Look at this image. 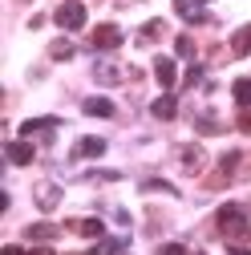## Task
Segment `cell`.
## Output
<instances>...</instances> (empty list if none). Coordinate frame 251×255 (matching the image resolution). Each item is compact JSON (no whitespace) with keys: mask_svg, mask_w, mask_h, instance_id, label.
Here are the masks:
<instances>
[{"mask_svg":"<svg viewBox=\"0 0 251 255\" xmlns=\"http://www.w3.org/2000/svg\"><path fill=\"white\" fill-rule=\"evenodd\" d=\"M89 118H114V102L110 98H85V106H81Z\"/></svg>","mask_w":251,"mask_h":255,"instance_id":"8992f818","label":"cell"},{"mask_svg":"<svg viewBox=\"0 0 251 255\" xmlns=\"http://www.w3.org/2000/svg\"><path fill=\"white\" fill-rule=\"evenodd\" d=\"M195 126H199V134H219V130H223V126H219L215 118H199Z\"/></svg>","mask_w":251,"mask_h":255,"instance_id":"ffe728a7","label":"cell"},{"mask_svg":"<svg viewBox=\"0 0 251 255\" xmlns=\"http://www.w3.org/2000/svg\"><path fill=\"white\" fill-rule=\"evenodd\" d=\"M53 126H57V118H28V122L20 126V134H24V138H33V134H49Z\"/></svg>","mask_w":251,"mask_h":255,"instance_id":"9c48e42d","label":"cell"},{"mask_svg":"<svg viewBox=\"0 0 251 255\" xmlns=\"http://www.w3.org/2000/svg\"><path fill=\"white\" fill-rule=\"evenodd\" d=\"M158 255H186V247H182V243H166Z\"/></svg>","mask_w":251,"mask_h":255,"instance_id":"603a6c76","label":"cell"},{"mask_svg":"<svg viewBox=\"0 0 251 255\" xmlns=\"http://www.w3.org/2000/svg\"><path fill=\"white\" fill-rule=\"evenodd\" d=\"M199 81H203V69H199V65H195V69H191V73H186V85H199Z\"/></svg>","mask_w":251,"mask_h":255,"instance_id":"d4e9b609","label":"cell"},{"mask_svg":"<svg viewBox=\"0 0 251 255\" xmlns=\"http://www.w3.org/2000/svg\"><path fill=\"white\" fill-rule=\"evenodd\" d=\"M73 154H77V158H102V154H106V138H81Z\"/></svg>","mask_w":251,"mask_h":255,"instance_id":"52a82bcc","label":"cell"},{"mask_svg":"<svg viewBox=\"0 0 251 255\" xmlns=\"http://www.w3.org/2000/svg\"><path fill=\"white\" fill-rule=\"evenodd\" d=\"M49 57H53V61H69V57H73V45L61 37V41H53V45H49Z\"/></svg>","mask_w":251,"mask_h":255,"instance_id":"ac0fdd59","label":"cell"},{"mask_svg":"<svg viewBox=\"0 0 251 255\" xmlns=\"http://www.w3.org/2000/svg\"><path fill=\"white\" fill-rule=\"evenodd\" d=\"M199 255H203V251H199Z\"/></svg>","mask_w":251,"mask_h":255,"instance_id":"f1b7e54d","label":"cell"},{"mask_svg":"<svg viewBox=\"0 0 251 255\" xmlns=\"http://www.w3.org/2000/svg\"><path fill=\"white\" fill-rule=\"evenodd\" d=\"M239 130H243V134H251V110H243V114H239Z\"/></svg>","mask_w":251,"mask_h":255,"instance_id":"cb8c5ba5","label":"cell"},{"mask_svg":"<svg viewBox=\"0 0 251 255\" xmlns=\"http://www.w3.org/2000/svg\"><path fill=\"white\" fill-rule=\"evenodd\" d=\"M231 53H235V57H247V53H251V24H243L239 33L231 37Z\"/></svg>","mask_w":251,"mask_h":255,"instance_id":"7c38bea8","label":"cell"},{"mask_svg":"<svg viewBox=\"0 0 251 255\" xmlns=\"http://www.w3.org/2000/svg\"><path fill=\"white\" fill-rule=\"evenodd\" d=\"M231 255H251V247H231Z\"/></svg>","mask_w":251,"mask_h":255,"instance_id":"484cf974","label":"cell"},{"mask_svg":"<svg viewBox=\"0 0 251 255\" xmlns=\"http://www.w3.org/2000/svg\"><path fill=\"white\" fill-rule=\"evenodd\" d=\"M158 33H162V20H150V24L142 28V33H138V41L146 45V41H154V37H158Z\"/></svg>","mask_w":251,"mask_h":255,"instance_id":"d6986e66","label":"cell"},{"mask_svg":"<svg viewBox=\"0 0 251 255\" xmlns=\"http://www.w3.org/2000/svg\"><path fill=\"white\" fill-rule=\"evenodd\" d=\"M4 255H24V251L20 247H4Z\"/></svg>","mask_w":251,"mask_h":255,"instance_id":"83f0119b","label":"cell"},{"mask_svg":"<svg viewBox=\"0 0 251 255\" xmlns=\"http://www.w3.org/2000/svg\"><path fill=\"white\" fill-rule=\"evenodd\" d=\"M203 162H207L203 146H182V166L186 170H203Z\"/></svg>","mask_w":251,"mask_h":255,"instance_id":"8fae6325","label":"cell"},{"mask_svg":"<svg viewBox=\"0 0 251 255\" xmlns=\"http://www.w3.org/2000/svg\"><path fill=\"white\" fill-rule=\"evenodd\" d=\"M154 77H158V85H174V77H178V69H174V61L170 57H158V61H154Z\"/></svg>","mask_w":251,"mask_h":255,"instance_id":"5b68a950","label":"cell"},{"mask_svg":"<svg viewBox=\"0 0 251 255\" xmlns=\"http://www.w3.org/2000/svg\"><path fill=\"white\" fill-rule=\"evenodd\" d=\"M150 110H154V118H162V122H170V118L178 114V102L170 98V93H162V98H158V102H154Z\"/></svg>","mask_w":251,"mask_h":255,"instance_id":"30bf717a","label":"cell"},{"mask_svg":"<svg viewBox=\"0 0 251 255\" xmlns=\"http://www.w3.org/2000/svg\"><path fill=\"white\" fill-rule=\"evenodd\" d=\"M174 49H178L182 57H195V41H191V37H178V41H174Z\"/></svg>","mask_w":251,"mask_h":255,"instance_id":"44dd1931","label":"cell"},{"mask_svg":"<svg viewBox=\"0 0 251 255\" xmlns=\"http://www.w3.org/2000/svg\"><path fill=\"white\" fill-rule=\"evenodd\" d=\"M219 231H223L227 239H239V235L247 231V215H243V207H235V203L219 207Z\"/></svg>","mask_w":251,"mask_h":255,"instance_id":"6da1fadb","label":"cell"},{"mask_svg":"<svg viewBox=\"0 0 251 255\" xmlns=\"http://www.w3.org/2000/svg\"><path fill=\"white\" fill-rule=\"evenodd\" d=\"M8 162L12 166H28L33 162V146L28 142H8Z\"/></svg>","mask_w":251,"mask_h":255,"instance_id":"ba28073f","label":"cell"},{"mask_svg":"<svg viewBox=\"0 0 251 255\" xmlns=\"http://www.w3.org/2000/svg\"><path fill=\"white\" fill-rule=\"evenodd\" d=\"M61 203V186L57 182H37V207L41 211H53Z\"/></svg>","mask_w":251,"mask_h":255,"instance_id":"277c9868","label":"cell"},{"mask_svg":"<svg viewBox=\"0 0 251 255\" xmlns=\"http://www.w3.org/2000/svg\"><path fill=\"white\" fill-rule=\"evenodd\" d=\"M61 28H69V33H77V28L85 24V4H77V0H65V4L57 8V16H53Z\"/></svg>","mask_w":251,"mask_h":255,"instance_id":"7a4b0ae2","label":"cell"},{"mask_svg":"<svg viewBox=\"0 0 251 255\" xmlns=\"http://www.w3.org/2000/svg\"><path fill=\"white\" fill-rule=\"evenodd\" d=\"M235 102H239L243 110H251V77H239V81H235Z\"/></svg>","mask_w":251,"mask_h":255,"instance_id":"2e32d148","label":"cell"},{"mask_svg":"<svg viewBox=\"0 0 251 255\" xmlns=\"http://www.w3.org/2000/svg\"><path fill=\"white\" fill-rule=\"evenodd\" d=\"M69 231H77V235H89V239H98V235H102V219H77V223H69Z\"/></svg>","mask_w":251,"mask_h":255,"instance_id":"4fadbf2b","label":"cell"},{"mask_svg":"<svg viewBox=\"0 0 251 255\" xmlns=\"http://www.w3.org/2000/svg\"><path fill=\"white\" fill-rule=\"evenodd\" d=\"M126 247V239H110V243H102V255H118Z\"/></svg>","mask_w":251,"mask_h":255,"instance_id":"7402d4cb","label":"cell"},{"mask_svg":"<svg viewBox=\"0 0 251 255\" xmlns=\"http://www.w3.org/2000/svg\"><path fill=\"white\" fill-rule=\"evenodd\" d=\"M93 77L106 81V85H118V81H122V69H118V65H110V61H102V65L93 69Z\"/></svg>","mask_w":251,"mask_h":255,"instance_id":"5bb4252c","label":"cell"},{"mask_svg":"<svg viewBox=\"0 0 251 255\" xmlns=\"http://www.w3.org/2000/svg\"><path fill=\"white\" fill-rule=\"evenodd\" d=\"M174 12H178V16H186L191 24H203V20H211L207 12H195V8H191V0H174Z\"/></svg>","mask_w":251,"mask_h":255,"instance_id":"9a60e30c","label":"cell"},{"mask_svg":"<svg viewBox=\"0 0 251 255\" xmlns=\"http://www.w3.org/2000/svg\"><path fill=\"white\" fill-rule=\"evenodd\" d=\"M61 231L53 227V223H33V227H28V239H57Z\"/></svg>","mask_w":251,"mask_h":255,"instance_id":"e0dca14e","label":"cell"},{"mask_svg":"<svg viewBox=\"0 0 251 255\" xmlns=\"http://www.w3.org/2000/svg\"><path fill=\"white\" fill-rule=\"evenodd\" d=\"M122 45V28L118 24H98V28H93V49H118Z\"/></svg>","mask_w":251,"mask_h":255,"instance_id":"3957f363","label":"cell"},{"mask_svg":"<svg viewBox=\"0 0 251 255\" xmlns=\"http://www.w3.org/2000/svg\"><path fill=\"white\" fill-rule=\"evenodd\" d=\"M28 255H53V251L49 247H37V251H28Z\"/></svg>","mask_w":251,"mask_h":255,"instance_id":"4316f807","label":"cell"}]
</instances>
